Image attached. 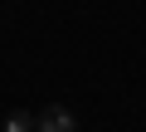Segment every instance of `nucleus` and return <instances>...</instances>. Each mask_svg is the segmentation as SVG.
<instances>
[{
    "instance_id": "2",
    "label": "nucleus",
    "mask_w": 146,
    "mask_h": 132,
    "mask_svg": "<svg viewBox=\"0 0 146 132\" xmlns=\"http://www.w3.org/2000/svg\"><path fill=\"white\" fill-rule=\"evenodd\" d=\"M5 132H34V113H25V108L10 113V117H5Z\"/></svg>"
},
{
    "instance_id": "1",
    "label": "nucleus",
    "mask_w": 146,
    "mask_h": 132,
    "mask_svg": "<svg viewBox=\"0 0 146 132\" xmlns=\"http://www.w3.org/2000/svg\"><path fill=\"white\" fill-rule=\"evenodd\" d=\"M34 132H78V117H73L63 103H54V108H44L34 117Z\"/></svg>"
}]
</instances>
